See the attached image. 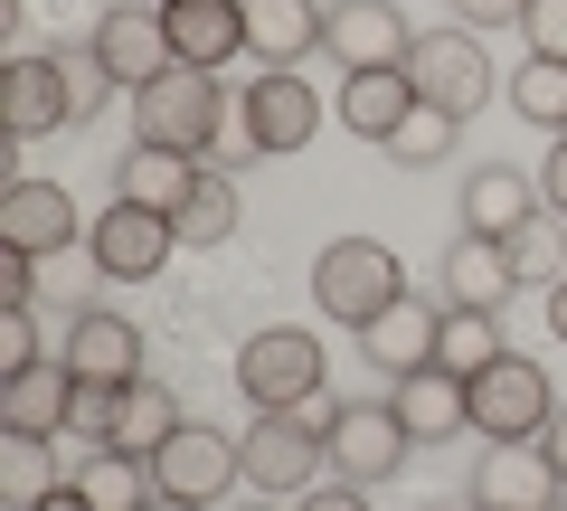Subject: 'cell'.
Instances as JSON below:
<instances>
[{"label":"cell","mask_w":567,"mask_h":511,"mask_svg":"<svg viewBox=\"0 0 567 511\" xmlns=\"http://www.w3.org/2000/svg\"><path fill=\"white\" fill-rule=\"evenodd\" d=\"M227 123H237V95H227L208 67H171V76H152L133 95V143L189 152V162H208V152L227 143Z\"/></svg>","instance_id":"1"},{"label":"cell","mask_w":567,"mask_h":511,"mask_svg":"<svg viewBox=\"0 0 567 511\" xmlns=\"http://www.w3.org/2000/svg\"><path fill=\"white\" fill-rule=\"evenodd\" d=\"M237 454H246V483L265 502H303L312 473H331V446H322V427L303 408H256V427L237 436Z\"/></svg>","instance_id":"2"},{"label":"cell","mask_w":567,"mask_h":511,"mask_svg":"<svg viewBox=\"0 0 567 511\" xmlns=\"http://www.w3.org/2000/svg\"><path fill=\"white\" fill-rule=\"evenodd\" d=\"M398 294H406V266L379 237H331L322 256H312V304H322L331 323H350V331H360L369 313H388Z\"/></svg>","instance_id":"3"},{"label":"cell","mask_w":567,"mask_h":511,"mask_svg":"<svg viewBox=\"0 0 567 511\" xmlns=\"http://www.w3.org/2000/svg\"><path fill=\"white\" fill-rule=\"evenodd\" d=\"M406 76H416V104H445L454 123H473V114L492 104L483 29H416V48H406Z\"/></svg>","instance_id":"4"},{"label":"cell","mask_w":567,"mask_h":511,"mask_svg":"<svg viewBox=\"0 0 567 511\" xmlns=\"http://www.w3.org/2000/svg\"><path fill=\"white\" fill-rule=\"evenodd\" d=\"M237 389H246V408H303V398H322V341L303 323L246 331L237 341Z\"/></svg>","instance_id":"5"},{"label":"cell","mask_w":567,"mask_h":511,"mask_svg":"<svg viewBox=\"0 0 567 511\" xmlns=\"http://www.w3.org/2000/svg\"><path fill=\"white\" fill-rule=\"evenodd\" d=\"M548 417H558V389H548V369L520 360V350H502V360L473 379V436H483V446H529Z\"/></svg>","instance_id":"6"},{"label":"cell","mask_w":567,"mask_h":511,"mask_svg":"<svg viewBox=\"0 0 567 511\" xmlns=\"http://www.w3.org/2000/svg\"><path fill=\"white\" fill-rule=\"evenodd\" d=\"M322 446H331V473L369 492V483H398V464L416 454V436H406V417L388 408V398H341Z\"/></svg>","instance_id":"7"},{"label":"cell","mask_w":567,"mask_h":511,"mask_svg":"<svg viewBox=\"0 0 567 511\" xmlns=\"http://www.w3.org/2000/svg\"><path fill=\"white\" fill-rule=\"evenodd\" d=\"M181 256V227L162 218V208H133V200H114L95 227H85V266L104 275V285H152V275Z\"/></svg>","instance_id":"8"},{"label":"cell","mask_w":567,"mask_h":511,"mask_svg":"<svg viewBox=\"0 0 567 511\" xmlns=\"http://www.w3.org/2000/svg\"><path fill=\"white\" fill-rule=\"evenodd\" d=\"M511 294H520V256H511V237H473V227H454V246L435 256V304H445V313H502Z\"/></svg>","instance_id":"9"},{"label":"cell","mask_w":567,"mask_h":511,"mask_svg":"<svg viewBox=\"0 0 567 511\" xmlns=\"http://www.w3.org/2000/svg\"><path fill=\"white\" fill-rule=\"evenodd\" d=\"M85 48L104 58V76H114L123 95H142L152 76L181 67V58H171V29H162V0H152V10H142V0H114V10L85 29Z\"/></svg>","instance_id":"10"},{"label":"cell","mask_w":567,"mask_h":511,"mask_svg":"<svg viewBox=\"0 0 567 511\" xmlns=\"http://www.w3.org/2000/svg\"><path fill=\"white\" fill-rule=\"evenodd\" d=\"M152 473H162V492H181V502L218 511L227 483H246V454H237V436H227V427H199V417H189V427L152 454Z\"/></svg>","instance_id":"11"},{"label":"cell","mask_w":567,"mask_h":511,"mask_svg":"<svg viewBox=\"0 0 567 511\" xmlns=\"http://www.w3.org/2000/svg\"><path fill=\"white\" fill-rule=\"evenodd\" d=\"M416 29H406L398 0H331L322 20V58H341V76H369V67H406Z\"/></svg>","instance_id":"12"},{"label":"cell","mask_w":567,"mask_h":511,"mask_svg":"<svg viewBox=\"0 0 567 511\" xmlns=\"http://www.w3.org/2000/svg\"><path fill=\"white\" fill-rule=\"evenodd\" d=\"M322 123H331V104L312 95L303 67H265V76L246 85V133H256V152H303Z\"/></svg>","instance_id":"13"},{"label":"cell","mask_w":567,"mask_h":511,"mask_svg":"<svg viewBox=\"0 0 567 511\" xmlns=\"http://www.w3.org/2000/svg\"><path fill=\"white\" fill-rule=\"evenodd\" d=\"M539 181H529L520 162H473L464 181H454V227H473V237H520L529 218H539Z\"/></svg>","instance_id":"14"},{"label":"cell","mask_w":567,"mask_h":511,"mask_svg":"<svg viewBox=\"0 0 567 511\" xmlns=\"http://www.w3.org/2000/svg\"><path fill=\"white\" fill-rule=\"evenodd\" d=\"M435 341H445V304H425V294H398L388 313L360 323V350L379 379H406V369H435Z\"/></svg>","instance_id":"15"},{"label":"cell","mask_w":567,"mask_h":511,"mask_svg":"<svg viewBox=\"0 0 567 511\" xmlns=\"http://www.w3.org/2000/svg\"><path fill=\"white\" fill-rule=\"evenodd\" d=\"M58 360L76 369V379H95V389H133V379H142V331L123 323V313H104V304H76Z\"/></svg>","instance_id":"16"},{"label":"cell","mask_w":567,"mask_h":511,"mask_svg":"<svg viewBox=\"0 0 567 511\" xmlns=\"http://www.w3.org/2000/svg\"><path fill=\"white\" fill-rule=\"evenodd\" d=\"M558 492L567 483H558L539 436L529 446H483V464H473V511H548Z\"/></svg>","instance_id":"17"},{"label":"cell","mask_w":567,"mask_h":511,"mask_svg":"<svg viewBox=\"0 0 567 511\" xmlns=\"http://www.w3.org/2000/svg\"><path fill=\"white\" fill-rule=\"evenodd\" d=\"M388 408L406 417L416 446H454V436L473 427V379H454L445 360H435V369H406V379H388Z\"/></svg>","instance_id":"18"},{"label":"cell","mask_w":567,"mask_h":511,"mask_svg":"<svg viewBox=\"0 0 567 511\" xmlns=\"http://www.w3.org/2000/svg\"><path fill=\"white\" fill-rule=\"evenodd\" d=\"M10 143H39V133H58V123H76V85H66V58H48V48H29V58H10Z\"/></svg>","instance_id":"19"},{"label":"cell","mask_w":567,"mask_h":511,"mask_svg":"<svg viewBox=\"0 0 567 511\" xmlns=\"http://www.w3.org/2000/svg\"><path fill=\"white\" fill-rule=\"evenodd\" d=\"M162 29H171V58L181 67H208L218 76L246 48V0H162Z\"/></svg>","instance_id":"20"},{"label":"cell","mask_w":567,"mask_h":511,"mask_svg":"<svg viewBox=\"0 0 567 511\" xmlns=\"http://www.w3.org/2000/svg\"><path fill=\"white\" fill-rule=\"evenodd\" d=\"M416 114V76L406 67H369V76H341V95H331V123L341 133H360V143L388 152V133Z\"/></svg>","instance_id":"21"},{"label":"cell","mask_w":567,"mask_h":511,"mask_svg":"<svg viewBox=\"0 0 567 511\" xmlns=\"http://www.w3.org/2000/svg\"><path fill=\"white\" fill-rule=\"evenodd\" d=\"M0 246L66 256V246H76V200H66L58 181H10V200H0Z\"/></svg>","instance_id":"22"},{"label":"cell","mask_w":567,"mask_h":511,"mask_svg":"<svg viewBox=\"0 0 567 511\" xmlns=\"http://www.w3.org/2000/svg\"><path fill=\"white\" fill-rule=\"evenodd\" d=\"M322 20H331V0H246V48L265 67H303L322 48Z\"/></svg>","instance_id":"23"},{"label":"cell","mask_w":567,"mask_h":511,"mask_svg":"<svg viewBox=\"0 0 567 511\" xmlns=\"http://www.w3.org/2000/svg\"><path fill=\"white\" fill-rule=\"evenodd\" d=\"M66 408H76V369L66 360H39V369L0 379V427H20V436H58Z\"/></svg>","instance_id":"24"},{"label":"cell","mask_w":567,"mask_h":511,"mask_svg":"<svg viewBox=\"0 0 567 511\" xmlns=\"http://www.w3.org/2000/svg\"><path fill=\"white\" fill-rule=\"evenodd\" d=\"M189 181H199V162H189V152H162V143H133V152L114 162V200H133V208H162V218H181Z\"/></svg>","instance_id":"25"},{"label":"cell","mask_w":567,"mask_h":511,"mask_svg":"<svg viewBox=\"0 0 567 511\" xmlns=\"http://www.w3.org/2000/svg\"><path fill=\"white\" fill-rule=\"evenodd\" d=\"M76 492H85L95 511H152L162 473H152V454H123V446H85V464H76Z\"/></svg>","instance_id":"26"},{"label":"cell","mask_w":567,"mask_h":511,"mask_svg":"<svg viewBox=\"0 0 567 511\" xmlns=\"http://www.w3.org/2000/svg\"><path fill=\"white\" fill-rule=\"evenodd\" d=\"M237 218H246V190H237V171H208L199 162V181H189V200H181V246H227L237 237Z\"/></svg>","instance_id":"27"},{"label":"cell","mask_w":567,"mask_h":511,"mask_svg":"<svg viewBox=\"0 0 567 511\" xmlns=\"http://www.w3.org/2000/svg\"><path fill=\"white\" fill-rule=\"evenodd\" d=\"M181 427H189V417H181V398H171L162 379H133L123 408H114V446H123V454H162Z\"/></svg>","instance_id":"28"},{"label":"cell","mask_w":567,"mask_h":511,"mask_svg":"<svg viewBox=\"0 0 567 511\" xmlns=\"http://www.w3.org/2000/svg\"><path fill=\"white\" fill-rule=\"evenodd\" d=\"M48 492H58V454H48V436H0V502L10 511H39Z\"/></svg>","instance_id":"29"},{"label":"cell","mask_w":567,"mask_h":511,"mask_svg":"<svg viewBox=\"0 0 567 511\" xmlns=\"http://www.w3.org/2000/svg\"><path fill=\"white\" fill-rule=\"evenodd\" d=\"M502 95H511V114H520V123H539V133H567V58H520Z\"/></svg>","instance_id":"30"},{"label":"cell","mask_w":567,"mask_h":511,"mask_svg":"<svg viewBox=\"0 0 567 511\" xmlns=\"http://www.w3.org/2000/svg\"><path fill=\"white\" fill-rule=\"evenodd\" d=\"M502 313H445V341H435V360L454 369V379H483L492 360H502Z\"/></svg>","instance_id":"31"},{"label":"cell","mask_w":567,"mask_h":511,"mask_svg":"<svg viewBox=\"0 0 567 511\" xmlns=\"http://www.w3.org/2000/svg\"><path fill=\"white\" fill-rule=\"evenodd\" d=\"M454 133L464 123L445 114V104H416V114L388 133V162H406V171H435V162H454Z\"/></svg>","instance_id":"32"},{"label":"cell","mask_w":567,"mask_h":511,"mask_svg":"<svg viewBox=\"0 0 567 511\" xmlns=\"http://www.w3.org/2000/svg\"><path fill=\"white\" fill-rule=\"evenodd\" d=\"M114 408H123V389H95V379H76V408H66V436H85V446H114Z\"/></svg>","instance_id":"33"},{"label":"cell","mask_w":567,"mask_h":511,"mask_svg":"<svg viewBox=\"0 0 567 511\" xmlns=\"http://www.w3.org/2000/svg\"><path fill=\"white\" fill-rule=\"evenodd\" d=\"M48 350H39V313L29 304H0V379H10V369H39Z\"/></svg>","instance_id":"34"},{"label":"cell","mask_w":567,"mask_h":511,"mask_svg":"<svg viewBox=\"0 0 567 511\" xmlns=\"http://www.w3.org/2000/svg\"><path fill=\"white\" fill-rule=\"evenodd\" d=\"M58 58H66V85H76V123H85V114H104V95H123V85L104 76L95 48H58Z\"/></svg>","instance_id":"35"},{"label":"cell","mask_w":567,"mask_h":511,"mask_svg":"<svg viewBox=\"0 0 567 511\" xmlns=\"http://www.w3.org/2000/svg\"><path fill=\"white\" fill-rule=\"evenodd\" d=\"M520 29H529V58H567V0H529Z\"/></svg>","instance_id":"36"},{"label":"cell","mask_w":567,"mask_h":511,"mask_svg":"<svg viewBox=\"0 0 567 511\" xmlns=\"http://www.w3.org/2000/svg\"><path fill=\"white\" fill-rule=\"evenodd\" d=\"M0 304H39V256L29 246H0Z\"/></svg>","instance_id":"37"},{"label":"cell","mask_w":567,"mask_h":511,"mask_svg":"<svg viewBox=\"0 0 567 511\" xmlns=\"http://www.w3.org/2000/svg\"><path fill=\"white\" fill-rule=\"evenodd\" d=\"M520 10H529V0H454V20H464V29H520Z\"/></svg>","instance_id":"38"},{"label":"cell","mask_w":567,"mask_h":511,"mask_svg":"<svg viewBox=\"0 0 567 511\" xmlns=\"http://www.w3.org/2000/svg\"><path fill=\"white\" fill-rule=\"evenodd\" d=\"M293 511H369V492L331 473V483H312V492H303V502H293Z\"/></svg>","instance_id":"39"},{"label":"cell","mask_w":567,"mask_h":511,"mask_svg":"<svg viewBox=\"0 0 567 511\" xmlns=\"http://www.w3.org/2000/svg\"><path fill=\"white\" fill-rule=\"evenodd\" d=\"M539 200H548V208H558V218H567V133H558V143H548V162H539Z\"/></svg>","instance_id":"40"},{"label":"cell","mask_w":567,"mask_h":511,"mask_svg":"<svg viewBox=\"0 0 567 511\" xmlns=\"http://www.w3.org/2000/svg\"><path fill=\"white\" fill-rule=\"evenodd\" d=\"M539 446H548V464H558V483H567V408H558V417L539 427Z\"/></svg>","instance_id":"41"},{"label":"cell","mask_w":567,"mask_h":511,"mask_svg":"<svg viewBox=\"0 0 567 511\" xmlns=\"http://www.w3.org/2000/svg\"><path fill=\"white\" fill-rule=\"evenodd\" d=\"M548 331L567 341V275H548Z\"/></svg>","instance_id":"42"},{"label":"cell","mask_w":567,"mask_h":511,"mask_svg":"<svg viewBox=\"0 0 567 511\" xmlns=\"http://www.w3.org/2000/svg\"><path fill=\"white\" fill-rule=\"evenodd\" d=\"M39 511H95V502H85L76 483H58V492H48V502H39Z\"/></svg>","instance_id":"43"},{"label":"cell","mask_w":567,"mask_h":511,"mask_svg":"<svg viewBox=\"0 0 567 511\" xmlns=\"http://www.w3.org/2000/svg\"><path fill=\"white\" fill-rule=\"evenodd\" d=\"M152 511H199V502H181V492H152Z\"/></svg>","instance_id":"44"},{"label":"cell","mask_w":567,"mask_h":511,"mask_svg":"<svg viewBox=\"0 0 567 511\" xmlns=\"http://www.w3.org/2000/svg\"><path fill=\"white\" fill-rule=\"evenodd\" d=\"M237 511H293V502H265V492H256V502H237Z\"/></svg>","instance_id":"45"},{"label":"cell","mask_w":567,"mask_h":511,"mask_svg":"<svg viewBox=\"0 0 567 511\" xmlns=\"http://www.w3.org/2000/svg\"><path fill=\"white\" fill-rule=\"evenodd\" d=\"M425 511H454V502H425Z\"/></svg>","instance_id":"46"},{"label":"cell","mask_w":567,"mask_h":511,"mask_svg":"<svg viewBox=\"0 0 567 511\" xmlns=\"http://www.w3.org/2000/svg\"><path fill=\"white\" fill-rule=\"evenodd\" d=\"M548 511H567V492H558V502H548Z\"/></svg>","instance_id":"47"}]
</instances>
